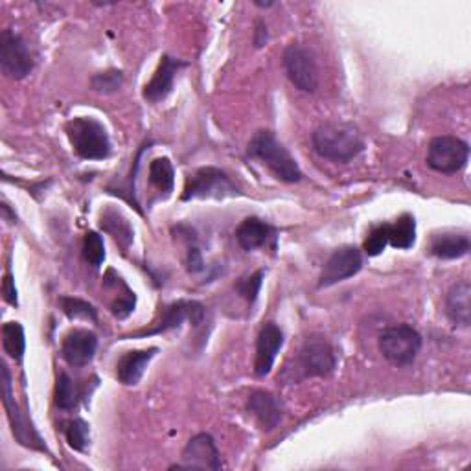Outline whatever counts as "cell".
<instances>
[{
    "mask_svg": "<svg viewBox=\"0 0 471 471\" xmlns=\"http://www.w3.org/2000/svg\"><path fill=\"white\" fill-rule=\"evenodd\" d=\"M416 242V221L411 214H403L396 223L389 225V244L394 249H411Z\"/></svg>",
    "mask_w": 471,
    "mask_h": 471,
    "instance_id": "cell-22",
    "label": "cell"
},
{
    "mask_svg": "<svg viewBox=\"0 0 471 471\" xmlns=\"http://www.w3.org/2000/svg\"><path fill=\"white\" fill-rule=\"evenodd\" d=\"M205 319V306L196 300H179L162 309L161 320L155 328L144 329V332L136 334L134 337H144V336H157L170 332V329L180 328L184 320H190L194 326H199Z\"/></svg>",
    "mask_w": 471,
    "mask_h": 471,
    "instance_id": "cell-12",
    "label": "cell"
},
{
    "mask_svg": "<svg viewBox=\"0 0 471 471\" xmlns=\"http://www.w3.org/2000/svg\"><path fill=\"white\" fill-rule=\"evenodd\" d=\"M65 439L74 451H85L88 439H90L88 423L81 418H74V420L67 421L65 423Z\"/></svg>",
    "mask_w": 471,
    "mask_h": 471,
    "instance_id": "cell-28",
    "label": "cell"
},
{
    "mask_svg": "<svg viewBox=\"0 0 471 471\" xmlns=\"http://www.w3.org/2000/svg\"><path fill=\"white\" fill-rule=\"evenodd\" d=\"M186 265H188V271L190 272H199L205 269V263H203V256H201V251L198 245H188V256H186Z\"/></svg>",
    "mask_w": 471,
    "mask_h": 471,
    "instance_id": "cell-33",
    "label": "cell"
},
{
    "mask_svg": "<svg viewBox=\"0 0 471 471\" xmlns=\"http://www.w3.org/2000/svg\"><path fill=\"white\" fill-rule=\"evenodd\" d=\"M3 389H5V409L8 412V420L12 423V431L17 439V442L24 448L41 451V453H49V448H46L44 440L41 439V435L35 431V428L30 423V420L21 412L19 405L14 400V392H12V375L6 365H3Z\"/></svg>",
    "mask_w": 471,
    "mask_h": 471,
    "instance_id": "cell-10",
    "label": "cell"
},
{
    "mask_svg": "<svg viewBox=\"0 0 471 471\" xmlns=\"http://www.w3.org/2000/svg\"><path fill=\"white\" fill-rule=\"evenodd\" d=\"M177 467H192V469H219L221 457L216 448V442L210 435L201 433L196 435L182 449V464Z\"/></svg>",
    "mask_w": 471,
    "mask_h": 471,
    "instance_id": "cell-14",
    "label": "cell"
},
{
    "mask_svg": "<svg viewBox=\"0 0 471 471\" xmlns=\"http://www.w3.org/2000/svg\"><path fill=\"white\" fill-rule=\"evenodd\" d=\"M247 155L265 164L271 170V173L282 182L293 184L300 182L304 177L300 166L288 152V148H284V144L274 136V133L267 129H260L254 133L247 148Z\"/></svg>",
    "mask_w": 471,
    "mask_h": 471,
    "instance_id": "cell-2",
    "label": "cell"
},
{
    "mask_svg": "<svg viewBox=\"0 0 471 471\" xmlns=\"http://www.w3.org/2000/svg\"><path fill=\"white\" fill-rule=\"evenodd\" d=\"M102 228L125 249L133 242V228L129 221L116 210H106L102 214Z\"/></svg>",
    "mask_w": 471,
    "mask_h": 471,
    "instance_id": "cell-24",
    "label": "cell"
},
{
    "mask_svg": "<svg viewBox=\"0 0 471 471\" xmlns=\"http://www.w3.org/2000/svg\"><path fill=\"white\" fill-rule=\"evenodd\" d=\"M247 411L256 418V421L265 431L274 429L282 416H284V405H282V402L274 394L265 391H256L249 396Z\"/></svg>",
    "mask_w": 471,
    "mask_h": 471,
    "instance_id": "cell-17",
    "label": "cell"
},
{
    "mask_svg": "<svg viewBox=\"0 0 471 471\" xmlns=\"http://www.w3.org/2000/svg\"><path fill=\"white\" fill-rule=\"evenodd\" d=\"M334 348L324 337H308L295 359L297 380L306 378H326L336 370Z\"/></svg>",
    "mask_w": 471,
    "mask_h": 471,
    "instance_id": "cell-6",
    "label": "cell"
},
{
    "mask_svg": "<svg viewBox=\"0 0 471 471\" xmlns=\"http://www.w3.org/2000/svg\"><path fill=\"white\" fill-rule=\"evenodd\" d=\"M238 186L219 168L205 166L199 168L194 175L188 177L184 192L180 196L182 201L192 199H225L238 196Z\"/></svg>",
    "mask_w": 471,
    "mask_h": 471,
    "instance_id": "cell-4",
    "label": "cell"
},
{
    "mask_svg": "<svg viewBox=\"0 0 471 471\" xmlns=\"http://www.w3.org/2000/svg\"><path fill=\"white\" fill-rule=\"evenodd\" d=\"M92 88L100 94H111L116 92L124 85V72L111 69L107 72H100L90 79Z\"/></svg>",
    "mask_w": 471,
    "mask_h": 471,
    "instance_id": "cell-32",
    "label": "cell"
},
{
    "mask_svg": "<svg viewBox=\"0 0 471 471\" xmlns=\"http://www.w3.org/2000/svg\"><path fill=\"white\" fill-rule=\"evenodd\" d=\"M263 276H265V271L260 269L251 276L240 278L234 284V290L238 291L249 304H254L258 300V295H260V290H262V284H263Z\"/></svg>",
    "mask_w": 471,
    "mask_h": 471,
    "instance_id": "cell-30",
    "label": "cell"
},
{
    "mask_svg": "<svg viewBox=\"0 0 471 471\" xmlns=\"http://www.w3.org/2000/svg\"><path fill=\"white\" fill-rule=\"evenodd\" d=\"M35 67V56L23 35L5 30L0 33V69L12 79H24Z\"/></svg>",
    "mask_w": 471,
    "mask_h": 471,
    "instance_id": "cell-7",
    "label": "cell"
},
{
    "mask_svg": "<svg viewBox=\"0 0 471 471\" xmlns=\"http://www.w3.org/2000/svg\"><path fill=\"white\" fill-rule=\"evenodd\" d=\"M61 308H63V313L70 319V320H78V319H83V320H90V322H97L98 320V311L97 308H94L92 304L81 300V299H76V297H63L61 299Z\"/></svg>",
    "mask_w": 471,
    "mask_h": 471,
    "instance_id": "cell-27",
    "label": "cell"
},
{
    "mask_svg": "<svg viewBox=\"0 0 471 471\" xmlns=\"http://www.w3.org/2000/svg\"><path fill=\"white\" fill-rule=\"evenodd\" d=\"M387 245H389V225L383 223V225H378V226H374L370 230L368 238L365 240L363 251L368 256H380L385 251Z\"/></svg>",
    "mask_w": 471,
    "mask_h": 471,
    "instance_id": "cell-31",
    "label": "cell"
},
{
    "mask_svg": "<svg viewBox=\"0 0 471 471\" xmlns=\"http://www.w3.org/2000/svg\"><path fill=\"white\" fill-rule=\"evenodd\" d=\"M471 286L467 280L457 282L446 297V315L453 326L469 328L471 324Z\"/></svg>",
    "mask_w": 471,
    "mask_h": 471,
    "instance_id": "cell-20",
    "label": "cell"
},
{
    "mask_svg": "<svg viewBox=\"0 0 471 471\" xmlns=\"http://www.w3.org/2000/svg\"><path fill=\"white\" fill-rule=\"evenodd\" d=\"M313 150L319 157L334 162H350L365 152L359 129L348 122H328L315 129Z\"/></svg>",
    "mask_w": 471,
    "mask_h": 471,
    "instance_id": "cell-1",
    "label": "cell"
},
{
    "mask_svg": "<svg viewBox=\"0 0 471 471\" xmlns=\"http://www.w3.org/2000/svg\"><path fill=\"white\" fill-rule=\"evenodd\" d=\"M83 258L94 267L98 269L106 260V245L104 238L98 232H87L83 240Z\"/></svg>",
    "mask_w": 471,
    "mask_h": 471,
    "instance_id": "cell-29",
    "label": "cell"
},
{
    "mask_svg": "<svg viewBox=\"0 0 471 471\" xmlns=\"http://www.w3.org/2000/svg\"><path fill=\"white\" fill-rule=\"evenodd\" d=\"M284 346V332L274 322H267L262 326L256 339V359H254V374L258 378L267 375L274 365V359Z\"/></svg>",
    "mask_w": 471,
    "mask_h": 471,
    "instance_id": "cell-13",
    "label": "cell"
},
{
    "mask_svg": "<svg viewBox=\"0 0 471 471\" xmlns=\"http://www.w3.org/2000/svg\"><path fill=\"white\" fill-rule=\"evenodd\" d=\"M267 26L263 21H256V30H254V46L256 49H262L267 42Z\"/></svg>",
    "mask_w": 471,
    "mask_h": 471,
    "instance_id": "cell-35",
    "label": "cell"
},
{
    "mask_svg": "<svg viewBox=\"0 0 471 471\" xmlns=\"http://www.w3.org/2000/svg\"><path fill=\"white\" fill-rule=\"evenodd\" d=\"M159 350L157 348H150V350H133V352H125L118 365H116V378L122 385L125 387H134L143 380V375L146 372V366L150 365V361L155 357Z\"/></svg>",
    "mask_w": 471,
    "mask_h": 471,
    "instance_id": "cell-18",
    "label": "cell"
},
{
    "mask_svg": "<svg viewBox=\"0 0 471 471\" xmlns=\"http://www.w3.org/2000/svg\"><path fill=\"white\" fill-rule=\"evenodd\" d=\"M65 131L74 152L85 161H104L113 152L109 133L97 118H72L67 122Z\"/></svg>",
    "mask_w": 471,
    "mask_h": 471,
    "instance_id": "cell-3",
    "label": "cell"
},
{
    "mask_svg": "<svg viewBox=\"0 0 471 471\" xmlns=\"http://www.w3.org/2000/svg\"><path fill=\"white\" fill-rule=\"evenodd\" d=\"M150 180L159 192H164V194L173 192L175 170H173V164L170 162V159L161 157L150 164Z\"/></svg>",
    "mask_w": 471,
    "mask_h": 471,
    "instance_id": "cell-25",
    "label": "cell"
},
{
    "mask_svg": "<svg viewBox=\"0 0 471 471\" xmlns=\"http://www.w3.org/2000/svg\"><path fill=\"white\" fill-rule=\"evenodd\" d=\"M188 63L175 60L171 56H162L159 69L155 70L153 78L150 83H146L144 87V98L150 104H159L162 100H166L170 97V92L173 90V81L175 76L180 69H184Z\"/></svg>",
    "mask_w": 471,
    "mask_h": 471,
    "instance_id": "cell-16",
    "label": "cell"
},
{
    "mask_svg": "<svg viewBox=\"0 0 471 471\" xmlns=\"http://www.w3.org/2000/svg\"><path fill=\"white\" fill-rule=\"evenodd\" d=\"M79 400H81L79 389L76 387V383L72 382V378L67 372H61L58 375V383H56V405L61 411H74Z\"/></svg>",
    "mask_w": 471,
    "mask_h": 471,
    "instance_id": "cell-26",
    "label": "cell"
},
{
    "mask_svg": "<svg viewBox=\"0 0 471 471\" xmlns=\"http://www.w3.org/2000/svg\"><path fill=\"white\" fill-rule=\"evenodd\" d=\"M421 348V336L409 324L387 328L380 337L383 357L394 366H409L414 363Z\"/></svg>",
    "mask_w": 471,
    "mask_h": 471,
    "instance_id": "cell-5",
    "label": "cell"
},
{
    "mask_svg": "<svg viewBox=\"0 0 471 471\" xmlns=\"http://www.w3.org/2000/svg\"><path fill=\"white\" fill-rule=\"evenodd\" d=\"M469 146L457 136H437L428 148V166L439 173L453 175L466 168Z\"/></svg>",
    "mask_w": 471,
    "mask_h": 471,
    "instance_id": "cell-8",
    "label": "cell"
},
{
    "mask_svg": "<svg viewBox=\"0 0 471 471\" xmlns=\"http://www.w3.org/2000/svg\"><path fill=\"white\" fill-rule=\"evenodd\" d=\"M284 69L291 83L302 90L313 94L319 88V67L315 56L302 44H290L284 51Z\"/></svg>",
    "mask_w": 471,
    "mask_h": 471,
    "instance_id": "cell-9",
    "label": "cell"
},
{
    "mask_svg": "<svg viewBox=\"0 0 471 471\" xmlns=\"http://www.w3.org/2000/svg\"><path fill=\"white\" fill-rule=\"evenodd\" d=\"M3 295L6 299L8 304L12 306H17L19 300H17V290H15V282H14V276L8 272L3 280Z\"/></svg>",
    "mask_w": 471,
    "mask_h": 471,
    "instance_id": "cell-34",
    "label": "cell"
},
{
    "mask_svg": "<svg viewBox=\"0 0 471 471\" xmlns=\"http://www.w3.org/2000/svg\"><path fill=\"white\" fill-rule=\"evenodd\" d=\"M469 236L460 232L435 234L429 244V253L440 260H457L469 253Z\"/></svg>",
    "mask_w": 471,
    "mask_h": 471,
    "instance_id": "cell-21",
    "label": "cell"
},
{
    "mask_svg": "<svg viewBox=\"0 0 471 471\" xmlns=\"http://www.w3.org/2000/svg\"><path fill=\"white\" fill-rule=\"evenodd\" d=\"M3 348L17 363L23 361L26 352V336L21 322L12 320L3 326Z\"/></svg>",
    "mask_w": 471,
    "mask_h": 471,
    "instance_id": "cell-23",
    "label": "cell"
},
{
    "mask_svg": "<svg viewBox=\"0 0 471 471\" xmlns=\"http://www.w3.org/2000/svg\"><path fill=\"white\" fill-rule=\"evenodd\" d=\"M274 240H276V228L258 217L244 219V223L238 226V230H236V242H238V245L247 253L265 247L269 242L274 244Z\"/></svg>",
    "mask_w": 471,
    "mask_h": 471,
    "instance_id": "cell-19",
    "label": "cell"
},
{
    "mask_svg": "<svg viewBox=\"0 0 471 471\" xmlns=\"http://www.w3.org/2000/svg\"><path fill=\"white\" fill-rule=\"evenodd\" d=\"M98 348V337L88 329H72L63 339L61 356L70 366H85L94 359Z\"/></svg>",
    "mask_w": 471,
    "mask_h": 471,
    "instance_id": "cell-15",
    "label": "cell"
},
{
    "mask_svg": "<svg viewBox=\"0 0 471 471\" xmlns=\"http://www.w3.org/2000/svg\"><path fill=\"white\" fill-rule=\"evenodd\" d=\"M363 269V254L356 247H341L334 251V254L328 258V262L322 267L319 288H329L336 286L339 282H345L352 276H356Z\"/></svg>",
    "mask_w": 471,
    "mask_h": 471,
    "instance_id": "cell-11",
    "label": "cell"
}]
</instances>
